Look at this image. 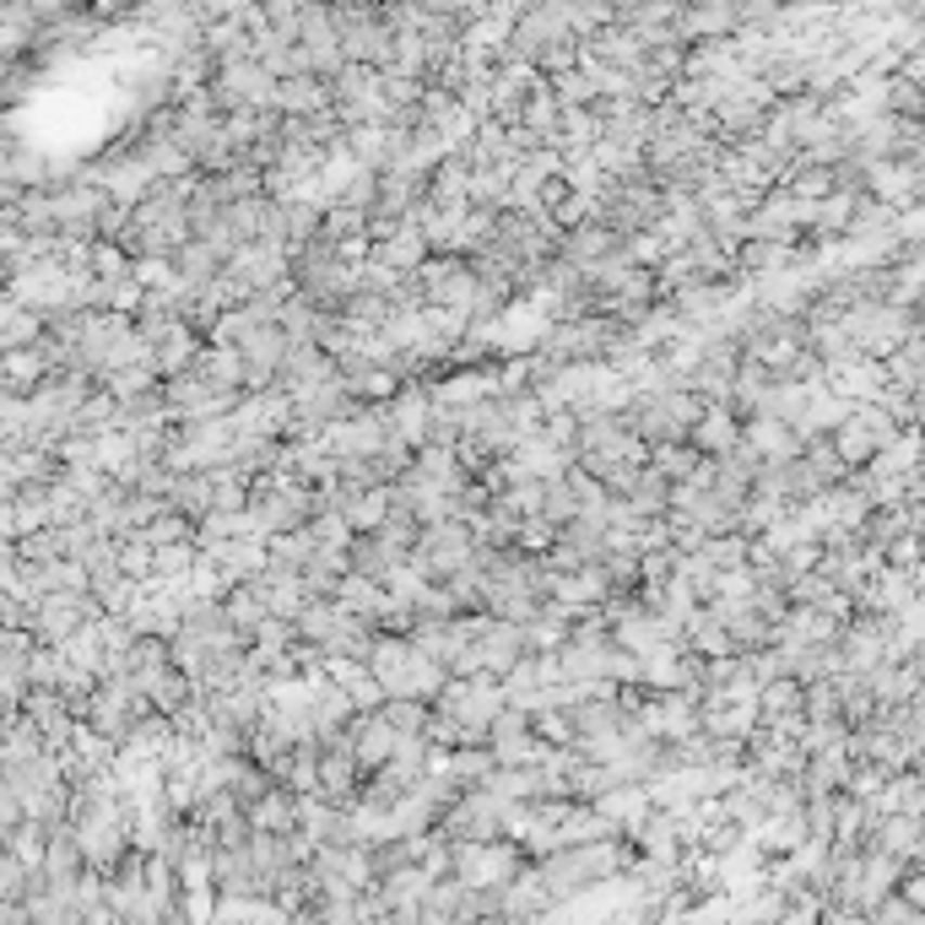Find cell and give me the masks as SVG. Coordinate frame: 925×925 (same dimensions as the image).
<instances>
[{"instance_id":"1","label":"cell","mask_w":925,"mask_h":925,"mask_svg":"<svg viewBox=\"0 0 925 925\" xmlns=\"http://www.w3.org/2000/svg\"><path fill=\"white\" fill-rule=\"evenodd\" d=\"M417 287H423V304H465L476 293V271L471 260H423L417 266Z\"/></svg>"},{"instance_id":"2","label":"cell","mask_w":925,"mask_h":925,"mask_svg":"<svg viewBox=\"0 0 925 925\" xmlns=\"http://www.w3.org/2000/svg\"><path fill=\"white\" fill-rule=\"evenodd\" d=\"M380 720H385L396 736H423V725H428V709H423L417 698H385Z\"/></svg>"},{"instance_id":"3","label":"cell","mask_w":925,"mask_h":925,"mask_svg":"<svg viewBox=\"0 0 925 925\" xmlns=\"http://www.w3.org/2000/svg\"><path fill=\"white\" fill-rule=\"evenodd\" d=\"M888 92H894V114H904V119H915V114H921V87H915L910 76H894V87H888Z\"/></svg>"},{"instance_id":"4","label":"cell","mask_w":925,"mask_h":925,"mask_svg":"<svg viewBox=\"0 0 925 925\" xmlns=\"http://www.w3.org/2000/svg\"><path fill=\"white\" fill-rule=\"evenodd\" d=\"M342 396H347L342 385H331V390H325V401H342ZM314 412H320V417H347V407H320V396H314V407H309L304 417H314Z\"/></svg>"},{"instance_id":"5","label":"cell","mask_w":925,"mask_h":925,"mask_svg":"<svg viewBox=\"0 0 925 925\" xmlns=\"http://www.w3.org/2000/svg\"><path fill=\"white\" fill-rule=\"evenodd\" d=\"M184 530H190V525H184V519H163V525H157V530H152V541H179V536H184Z\"/></svg>"}]
</instances>
